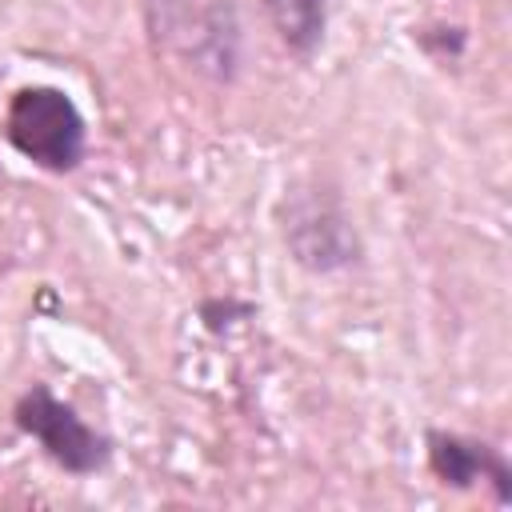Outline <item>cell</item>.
<instances>
[{
  "instance_id": "obj_5",
  "label": "cell",
  "mask_w": 512,
  "mask_h": 512,
  "mask_svg": "<svg viewBox=\"0 0 512 512\" xmlns=\"http://www.w3.org/2000/svg\"><path fill=\"white\" fill-rule=\"evenodd\" d=\"M264 8H268L276 40L292 56H300V60L316 56V48L324 44V32H328L332 0H264Z\"/></svg>"
},
{
  "instance_id": "obj_2",
  "label": "cell",
  "mask_w": 512,
  "mask_h": 512,
  "mask_svg": "<svg viewBox=\"0 0 512 512\" xmlns=\"http://www.w3.org/2000/svg\"><path fill=\"white\" fill-rule=\"evenodd\" d=\"M280 240L304 272L328 276L360 260V232L344 208V196L324 180H296L276 204Z\"/></svg>"
},
{
  "instance_id": "obj_4",
  "label": "cell",
  "mask_w": 512,
  "mask_h": 512,
  "mask_svg": "<svg viewBox=\"0 0 512 512\" xmlns=\"http://www.w3.org/2000/svg\"><path fill=\"white\" fill-rule=\"evenodd\" d=\"M424 456H428V472L456 492H472L480 484L492 488L496 504H512V464L504 460V452L480 436L456 432V428H428L424 432Z\"/></svg>"
},
{
  "instance_id": "obj_3",
  "label": "cell",
  "mask_w": 512,
  "mask_h": 512,
  "mask_svg": "<svg viewBox=\"0 0 512 512\" xmlns=\"http://www.w3.org/2000/svg\"><path fill=\"white\" fill-rule=\"evenodd\" d=\"M12 424L68 476H96L108 468L116 440L88 424L76 404L60 400L48 384H28L12 404Z\"/></svg>"
},
{
  "instance_id": "obj_7",
  "label": "cell",
  "mask_w": 512,
  "mask_h": 512,
  "mask_svg": "<svg viewBox=\"0 0 512 512\" xmlns=\"http://www.w3.org/2000/svg\"><path fill=\"white\" fill-rule=\"evenodd\" d=\"M252 316V304H244V300H204L200 304V320H204V328L208 332H224L228 324H236V320H248Z\"/></svg>"
},
{
  "instance_id": "obj_8",
  "label": "cell",
  "mask_w": 512,
  "mask_h": 512,
  "mask_svg": "<svg viewBox=\"0 0 512 512\" xmlns=\"http://www.w3.org/2000/svg\"><path fill=\"white\" fill-rule=\"evenodd\" d=\"M188 0H148V12H152V20L160 24V20H168L176 8H184Z\"/></svg>"
},
{
  "instance_id": "obj_6",
  "label": "cell",
  "mask_w": 512,
  "mask_h": 512,
  "mask_svg": "<svg viewBox=\"0 0 512 512\" xmlns=\"http://www.w3.org/2000/svg\"><path fill=\"white\" fill-rule=\"evenodd\" d=\"M412 40L440 64L448 60H460L464 48H468V32L460 24H424V28H412Z\"/></svg>"
},
{
  "instance_id": "obj_1",
  "label": "cell",
  "mask_w": 512,
  "mask_h": 512,
  "mask_svg": "<svg viewBox=\"0 0 512 512\" xmlns=\"http://www.w3.org/2000/svg\"><path fill=\"white\" fill-rule=\"evenodd\" d=\"M0 136L40 172H76L88 152V120L80 104L56 84H24L8 96Z\"/></svg>"
}]
</instances>
